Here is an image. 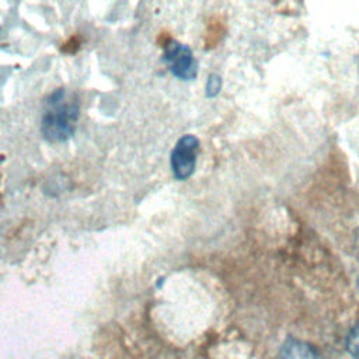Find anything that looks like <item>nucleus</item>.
I'll list each match as a JSON object with an SVG mask.
<instances>
[{"label": "nucleus", "mask_w": 359, "mask_h": 359, "mask_svg": "<svg viewBox=\"0 0 359 359\" xmlns=\"http://www.w3.org/2000/svg\"><path fill=\"white\" fill-rule=\"evenodd\" d=\"M358 289H359V279H358Z\"/></svg>", "instance_id": "7"}, {"label": "nucleus", "mask_w": 359, "mask_h": 359, "mask_svg": "<svg viewBox=\"0 0 359 359\" xmlns=\"http://www.w3.org/2000/svg\"><path fill=\"white\" fill-rule=\"evenodd\" d=\"M163 59L170 72L181 80H192L198 73V65L192 50L177 41H171L164 48Z\"/></svg>", "instance_id": "2"}, {"label": "nucleus", "mask_w": 359, "mask_h": 359, "mask_svg": "<svg viewBox=\"0 0 359 359\" xmlns=\"http://www.w3.org/2000/svg\"><path fill=\"white\" fill-rule=\"evenodd\" d=\"M346 349L353 359H359V321L353 325L346 338Z\"/></svg>", "instance_id": "5"}, {"label": "nucleus", "mask_w": 359, "mask_h": 359, "mask_svg": "<svg viewBox=\"0 0 359 359\" xmlns=\"http://www.w3.org/2000/svg\"><path fill=\"white\" fill-rule=\"evenodd\" d=\"M279 359H324V358L313 345L296 338H287L280 348Z\"/></svg>", "instance_id": "4"}, {"label": "nucleus", "mask_w": 359, "mask_h": 359, "mask_svg": "<svg viewBox=\"0 0 359 359\" xmlns=\"http://www.w3.org/2000/svg\"><path fill=\"white\" fill-rule=\"evenodd\" d=\"M198 149L199 140L192 135H185L177 142L171 153V168L177 180H187L194 174Z\"/></svg>", "instance_id": "3"}, {"label": "nucleus", "mask_w": 359, "mask_h": 359, "mask_svg": "<svg viewBox=\"0 0 359 359\" xmlns=\"http://www.w3.org/2000/svg\"><path fill=\"white\" fill-rule=\"evenodd\" d=\"M79 112L80 104L76 94L65 88L53 91L45 101L42 116L43 136L50 142L67 140L74 132Z\"/></svg>", "instance_id": "1"}, {"label": "nucleus", "mask_w": 359, "mask_h": 359, "mask_svg": "<svg viewBox=\"0 0 359 359\" xmlns=\"http://www.w3.org/2000/svg\"><path fill=\"white\" fill-rule=\"evenodd\" d=\"M220 87H222L220 77L216 76V74L209 76V79L206 81V95L208 97H215L220 91Z\"/></svg>", "instance_id": "6"}]
</instances>
